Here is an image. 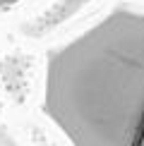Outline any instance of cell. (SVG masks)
Wrapping results in <instances>:
<instances>
[{
    "label": "cell",
    "instance_id": "277c9868",
    "mask_svg": "<svg viewBox=\"0 0 144 146\" xmlns=\"http://www.w3.org/2000/svg\"><path fill=\"white\" fill-rule=\"evenodd\" d=\"M137 146H144V132H142V137H139V141H137Z\"/></svg>",
    "mask_w": 144,
    "mask_h": 146
},
{
    "label": "cell",
    "instance_id": "7a4b0ae2",
    "mask_svg": "<svg viewBox=\"0 0 144 146\" xmlns=\"http://www.w3.org/2000/svg\"><path fill=\"white\" fill-rule=\"evenodd\" d=\"M87 3H89V0H58L53 7H48L43 15L39 17V19H34V22L24 24L22 31L27 34V36H41V34L51 31L55 24L65 22V19H70V17L75 15V12L79 10V7H84Z\"/></svg>",
    "mask_w": 144,
    "mask_h": 146
},
{
    "label": "cell",
    "instance_id": "6da1fadb",
    "mask_svg": "<svg viewBox=\"0 0 144 146\" xmlns=\"http://www.w3.org/2000/svg\"><path fill=\"white\" fill-rule=\"evenodd\" d=\"M43 110L75 146H137L144 132V12L120 5L53 48Z\"/></svg>",
    "mask_w": 144,
    "mask_h": 146
},
{
    "label": "cell",
    "instance_id": "3957f363",
    "mask_svg": "<svg viewBox=\"0 0 144 146\" xmlns=\"http://www.w3.org/2000/svg\"><path fill=\"white\" fill-rule=\"evenodd\" d=\"M19 3V0H0V7H10V5Z\"/></svg>",
    "mask_w": 144,
    "mask_h": 146
}]
</instances>
